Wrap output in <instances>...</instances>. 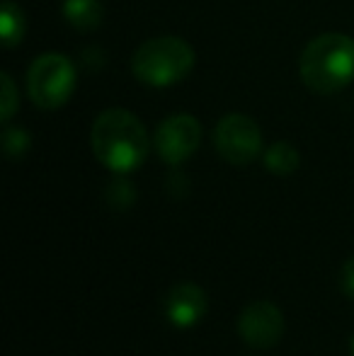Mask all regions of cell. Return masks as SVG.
Instances as JSON below:
<instances>
[{"instance_id":"6da1fadb","label":"cell","mask_w":354,"mask_h":356,"mask_svg":"<svg viewBox=\"0 0 354 356\" xmlns=\"http://www.w3.org/2000/svg\"><path fill=\"white\" fill-rule=\"evenodd\" d=\"M92 153L107 170L129 175L146 163L151 136L136 114L127 109H104L90 131Z\"/></svg>"},{"instance_id":"7a4b0ae2","label":"cell","mask_w":354,"mask_h":356,"mask_svg":"<svg viewBox=\"0 0 354 356\" xmlns=\"http://www.w3.org/2000/svg\"><path fill=\"white\" fill-rule=\"evenodd\" d=\"M301 80L318 95H332L354 80V39L345 34H321L301 54Z\"/></svg>"},{"instance_id":"3957f363","label":"cell","mask_w":354,"mask_h":356,"mask_svg":"<svg viewBox=\"0 0 354 356\" xmlns=\"http://www.w3.org/2000/svg\"><path fill=\"white\" fill-rule=\"evenodd\" d=\"M194 68V49L179 37L148 39L134 51L131 71L143 85L168 88L184 80Z\"/></svg>"},{"instance_id":"277c9868","label":"cell","mask_w":354,"mask_h":356,"mask_svg":"<svg viewBox=\"0 0 354 356\" xmlns=\"http://www.w3.org/2000/svg\"><path fill=\"white\" fill-rule=\"evenodd\" d=\"M27 90L37 107H63L76 90V66L61 54H44L29 66Z\"/></svg>"},{"instance_id":"5b68a950","label":"cell","mask_w":354,"mask_h":356,"mask_svg":"<svg viewBox=\"0 0 354 356\" xmlns=\"http://www.w3.org/2000/svg\"><path fill=\"white\" fill-rule=\"evenodd\" d=\"M214 145L226 163L243 168L262 153V131L255 119L246 114H226L216 124Z\"/></svg>"},{"instance_id":"8992f818","label":"cell","mask_w":354,"mask_h":356,"mask_svg":"<svg viewBox=\"0 0 354 356\" xmlns=\"http://www.w3.org/2000/svg\"><path fill=\"white\" fill-rule=\"evenodd\" d=\"M284 313L272 300H252L238 315V334L252 349H272L282 342Z\"/></svg>"},{"instance_id":"52a82bcc","label":"cell","mask_w":354,"mask_h":356,"mask_svg":"<svg viewBox=\"0 0 354 356\" xmlns=\"http://www.w3.org/2000/svg\"><path fill=\"white\" fill-rule=\"evenodd\" d=\"M202 143V124L189 114H175L161 122L156 129V153L163 163L182 165L197 153Z\"/></svg>"},{"instance_id":"ba28073f","label":"cell","mask_w":354,"mask_h":356,"mask_svg":"<svg viewBox=\"0 0 354 356\" xmlns=\"http://www.w3.org/2000/svg\"><path fill=\"white\" fill-rule=\"evenodd\" d=\"M163 310L172 327L177 330H192L207 318L209 313V296L199 284L182 282L175 284L168 291L163 300Z\"/></svg>"},{"instance_id":"9c48e42d","label":"cell","mask_w":354,"mask_h":356,"mask_svg":"<svg viewBox=\"0 0 354 356\" xmlns=\"http://www.w3.org/2000/svg\"><path fill=\"white\" fill-rule=\"evenodd\" d=\"M63 17L71 22V27L90 32L102 24L104 10L99 0H63Z\"/></svg>"},{"instance_id":"30bf717a","label":"cell","mask_w":354,"mask_h":356,"mask_svg":"<svg viewBox=\"0 0 354 356\" xmlns=\"http://www.w3.org/2000/svg\"><path fill=\"white\" fill-rule=\"evenodd\" d=\"M298 165H301V155H298V150L291 143L277 141L265 150V168L272 175L287 177V175L296 172Z\"/></svg>"},{"instance_id":"8fae6325","label":"cell","mask_w":354,"mask_h":356,"mask_svg":"<svg viewBox=\"0 0 354 356\" xmlns=\"http://www.w3.org/2000/svg\"><path fill=\"white\" fill-rule=\"evenodd\" d=\"M0 34H3L5 47H17V44L22 42L24 17L13 0H5L3 3V13H0Z\"/></svg>"},{"instance_id":"7c38bea8","label":"cell","mask_w":354,"mask_h":356,"mask_svg":"<svg viewBox=\"0 0 354 356\" xmlns=\"http://www.w3.org/2000/svg\"><path fill=\"white\" fill-rule=\"evenodd\" d=\"M3 148H5V155H8V158H13V160L22 158L29 148V136L22 131V129H10V131H5V136H3Z\"/></svg>"},{"instance_id":"4fadbf2b","label":"cell","mask_w":354,"mask_h":356,"mask_svg":"<svg viewBox=\"0 0 354 356\" xmlns=\"http://www.w3.org/2000/svg\"><path fill=\"white\" fill-rule=\"evenodd\" d=\"M15 109H17V102H15V85L13 78L8 73H3V122L13 119Z\"/></svg>"},{"instance_id":"5bb4252c","label":"cell","mask_w":354,"mask_h":356,"mask_svg":"<svg viewBox=\"0 0 354 356\" xmlns=\"http://www.w3.org/2000/svg\"><path fill=\"white\" fill-rule=\"evenodd\" d=\"M340 289H342V293H345L347 298H352V300H354V257H350L345 264H342V272H340Z\"/></svg>"},{"instance_id":"9a60e30c","label":"cell","mask_w":354,"mask_h":356,"mask_svg":"<svg viewBox=\"0 0 354 356\" xmlns=\"http://www.w3.org/2000/svg\"><path fill=\"white\" fill-rule=\"evenodd\" d=\"M350 356H354V334H352V339H350Z\"/></svg>"}]
</instances>
